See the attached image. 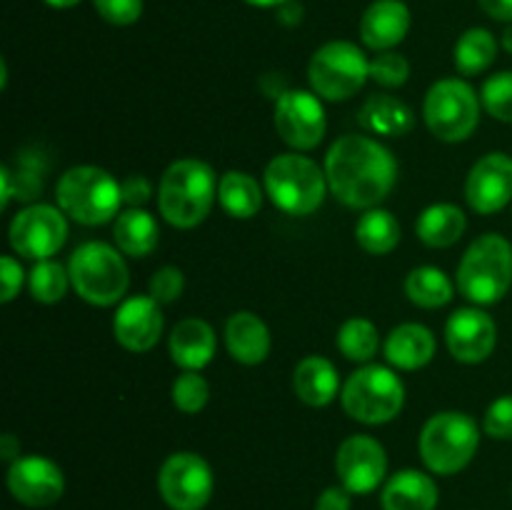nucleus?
<instances>
[{
  "mask_svg": "<svg viewBox=\"0 0 512 510\" xmlns=\"http://www.w3.org/2000/svg\"><path fill=\"white\" fill-rule=\"evenodd\" d=\"M278 20L283 25H288V28H295L303 20V5L298 0H288V3L278 8Z\"/></svg>",
  "mask_w": 512,
  "mask_h": 510,
  "instance_id": "nucleus-44",
  "label": "nucleus"
},
{
  "mask_svg": "<svg viewBox=\"0 0 512 510\" xmlns=\"http://www.w3.org/2000/svg\"><path fill=\"white\" fill-rule=\"evenodd\" d=\"M343 410L363 425H385L405 405V383L388 365L365 363L348 375L340 390Z\"/></svg>",
  "mask_w": 512,
  "mask_h": 510,
  "instance_id": "nucleus-8",
  "label": "nucleus"
},
{
  "mask_svg": "<svg viewBox=\"0 0 512 510\" xmlns=\"http://www.w3.org/2000/svg\"><path fill=\"white\" fill-rule=\"evenodd\" d=\"M73 290L90 305H120L130 288V270L118 248L103 240L78 245L68 260Z\"/></svg>",
  "mask_w": 512,
  "mask_h": 510,
  "instance_id": "nucleus-6",
  "label": "nucleus"
},
{
  "mask_svg": "<svg viewBox=\"0 0 512 510\" xmlns=\"http://www.w3.org/2000/svg\"><path fill=\"white\" fill-rule=\"evenodd\" d=\"M455 288L458 285L448 278V273L435 265H420V268H413L405 278V295L413 305L425 310L443 308L453 300Z\"/></svg>",
  "mask_w": 512,
  "mask_h": 510,
  "instance_id": "nucleus-30",
  "label": "nucleus"
},
{
  "mask_svg": "<svg viewBox=\"0 0 512 510\" xmlns=\"http://www.w3.org/2000/svg\"><path fill=\"white\" fill-rule=\"evenodd\" d=\"M498 38L488 28H468L458 38L453 50L455 70L465 78L485 73L498 58Z\"/></svg>",
  "mask_w": 512,
  "mask_h": 510,
  "instance_id": "nucleus-31",
  "label": "nucleus"
},
{
  "mask_svg": "<svg viewBox=\"0 0 512 510\" xmlns=\"http://www.w3.org/2000/svg\"><path fill=\"white\" fill-rule=\"evenodd\" d=\"M480 103L485 113L500 123H512V70L490 75L480 90Z\"/></svg>",
  "mask_w": 512,
  "mask_h": 510,
  "instance_id": "nucleus-35",
  "label": "nucleus"
},
{
  "mask_svg": "<svg viewBox=\"0 0 512 510\" xmlns=\"http://www.w3.org/2000/svg\"><path fill=\"white\" fill-rule=\"evenodd\" d=\"M120 190H123V203L128 208H143L150 200V195H153V185H150L145 175H128L120 183Z\"/></svg>",
  "mask_w": 512,
  "mask_h": 510,
  "instance_id": "nucleus-41",
  "label": "nucleus"
},
{
  "mask_svg": "<svg viewBox=\"0 0 512 510\" xmlns=\"http://www.w3.org/2000/svg\"><path fill=\"white\" fill-rule=\"evenodd\" d=\"M438 483L428 473L415 468L398 470L380 493L383 510H435L438 508Z\"/></svg>",
  "mask_w": 512,
  "mask_h": 510,
  "instance_id": "nucleus-23",
  "label": "nucleus"
},
{
  "mask_svg": "<svg viewBox=\"0 0 512 510\" xmlns=\"http://www.w3.org/2000/svg\"><path fill=\"white\" fill-rule=\"evenodd\" d=\"M0 458L13 463V460L20 458V443L13 433H5L0 435Z\"/></svg>",
  "mask_w": 512,
  "mask_h": 510,
  "instance_id": "nucleus-45",
  "label": "nucleus"
},
{
  "mask_svg": "<svg viewBox=\"0 0 512 510\" xmlns=\"http://www.w3.org/2000/svg\"><path fill=\"white\" fill-rule=\"evenodd\" d=\"M115 248L130 258H148L160 243L158 220L143 208L120 210L113 220Z\"/></svg>",
  "mask_w": 512,
  "mask_h": 510,
  "instance_id": "nucleus-26",
  "label": "nucleus"
},
{
  "mask_svg": "<svg viewBox=\"0 0 512 510\" xmlns=\"http://www.w3.org/2000/svg\"><path fill=\"white\" fill-rule=\"evenodd\" d=\"M483 430L495 440H512V395H500L488 405Z\"/></svg>",
  "mask_w": 512,
  "mask_h": 510,
  "instance_id": "nucleus-39",
  "label": "nucleus"
},
{
  "mask_svg": "<svg viewBox=\"0 0 512 510\" xmlns=\"http://www.w3.org/2000/svg\"><path fill=\"white\" fill-rule=\"evenodd\" d=\"M185 290V275L183 270L175 268V265H163L153 273L148 283V295L158 300L160 305L175 303V300L183 295Z\"/></svg>",
  "mask_w": 512,
  "mask_h": 510,
  "instance_id": "nucleus-37",
  "label": "nucleus"
},
{
  "mask_svg": "<svg viewBox=\"0 0 512 510\" xmlns=\"http://www.w3.org/2000/svg\"><path fill=\"white\" fill-rule=\"evenodd\" d=\"M468 228L463 208L453 203H433L418 215L415 220V233L418 240L428 248H450L458 243Z\"/></svg>",
  "mask_w": 512,
  "mask_h": 510,
  "instance_id": "nucleus-27",
  "label": "nucleus"
},
{
  "mask_svg": "<svg viewBox=\"0 0 512 510\" xmlns=\"http://www.w3.org/2000/svg\"><path fill=\"white\" fill-rule=\"evenodd\" d=\"M10 248L25 260H50L68 240V215L48 203H30L10 220Z\"/></svg>",
  "mask_w": 512,
  "mask_h": 510,
  "instance_id": "nucleus-12",
  "label": "nucleus"
},
{
  "mask_svg": "<svg viewBox=\"0 0 512 510\" xmlns=\"http://www.w3.org/2000/svg\"><path fill=\"white\" fill-rule=\"evenodd\" d=\"M93 8L105 23L118 25V28H128V25L138 23L143 15L145 3L143 0H93Z\"/></svg>",
  "mask_w": 512,
  "mask_h": 510,
  "instance_id": "nucleus-38",
  "label": "nucleus"
},
{
  "mask_svg": "<svg viewBox=\"0 0 512 510\" xmlns=\"http://www.w3.org/2000/svg\"><path fill=\"white\" fill-rule=\"evenodd\" d=\"M265 195L288 215H313L328 195V175L303 153L275 155L263 173Z\"/></svg>",
  "mask_w": 512,
  "mask_h": 510,
  "instance_id": "nucleus-5",
  "label": "nucleus"
},
{
  "mask_svg": "<svg viewBox=\"0 0 512 510\" xmlns=\"http://www.w3.org/2000/svg\"><path fill=\"white\" fill-rule=\"evenodd\" d=\"M170 358L183 370H203L218 350V335L203 318H185L173 328L168 340Z\"/></svg>",
  "mask_w": 512,
  "mask_h": 510,
  "instance_id": "nucleus-21",
  "label": "nucleus"
},
{
  "mask_svg": "<svg viewBox=\"0 0 512 510\" xmlns=\"http://www.w3.org/2000/svg\"><path fill=\"white\" fill-rule=\"evenodd\" d=\"M480 98L463 78H443L430 85L423 103V120L443 143H463L480 123Z\"/></svg>",
  "mask_w": 512,
  "mask_h": 510,
  "instance_id": "nucleus-10",
  "label": "nucleus"
},
{
  "mask_svg": "<svg viewBox=\"0 0 512 510\" xmlns=\"http://www.w3.org/2000/svg\"><path fill=\"white\" fill-rule=\"evenodd\" d=\"M500 45H503L505 53H510V55H512V23L505 25L503 35H500Z\"/></svg>",
  "mask_w": 512,
  "mask_h": 510,
  "instance_id": "nucleus-47",
  "label": "nucleus"
},
{
  "mask_svg": "<svg viewBox=\"0 0 512 510\" xmlns=\"http://www.w3.org/2000/svg\"><path fill=\"white\" fill-rule=\"evenodd\" d=\"M413 25V15L403 0H373L360 18V40L365 48L383 53L403 43Z\"/></svg>",
  "mask_w": 512,
  "mask_h": 510,
  "instance_id": "nucleus-19",
  "label": "nucleus"
},
{
  "mask_svg": "<svg viewBox=\"0 0 512 510\" xmlns=\"http://www.w3.org/2000/svg\"><path fill=\"white\" fill-rule=\"evenodd\" d=\"M293 390L310 408H325L338 398L340 375L338 368L323 355H308L293 370Z\"/></svg>",
  "mask_w": 512,
  "mask_h": 510,
  "instance_id": "nucleus-24",
  "label": "nucleus"
},
{
  "mask_svg": "<svg viewBox=\"0 0 512 510\" xmlns=\"http://www.w3.org/2000/svg\"><path fill=\"white\" fill-rule=\"evenodd\" d=\"M170 398H173V405L180 413L195 415L208 405L210 385L208 380L200 375V370H183V373L173 380Z\"/></svg>",
  "mask_w": 512,
  "mask_h": 510,
  "instance_id": "nucleus-34",
  "label": "nucleus"
},
{
  "mask_svg": "<svg viewBox=\"0 0 512 510\" xmlns=\"http://www.w3.org/2000/svg\"><path fill=\"white\" fill-rule=\"evenodd\" d=\"M480 10L500 23H512V0H478Z\"/></svg>",
  "mask_w": 512,
  "mask_h": 510,
  "instance_id": "nucleus-43",
  "label": "nucleus"
},
{
  "mask_svg": "<svg viewBox=\"0 0 512 510\" xmlns=\"http://www.w3.org/2000/svg\"><path fill=\"white\" fill-rule=\"evenodd\" d=\"M338 350L353 363H370L380 350V333L373 320L368 318H348L338 330Z\"/></svg>",
  "mask_w": 512,
  "mask_h": 510,
  "instance_id": "nucleus-32",
  "label": "nucleus"
},
{
  "mask_svg": "<svg viewBox=\"0 0 512 510\" xmlns=\"http://www.w3.org/2000/svg\"><path fill=\"white\" fill-rule=\"evenodd\" d=\"M438 340L428 325L400 323L388 333L383 343L385 360L398 370H420L435 358Z\"/></svg>",
  "mask_w": 512,
  "mask_h": 510,
  "instance_id": "nucleus-22",
  "label": "nucleus"
},
{
  "mask_svg": "<svg viewBox=\"0 0 512 510\" xmlns=\"http://www.w3.org/2000/svg\"><path fill=\"white\" fill-rule=\"evenodd\" d=\"M403 238L400 220L385 208L363 210L360 220L355 223V240L360 248L370 255H388L393 253Z\"/></svg>",
  "mask_w": 512,
  "mask_h": 510,
  "instance_id": "nucleus-29",
  "label": "nucleus"
},
{
  "mask_svg": "<svg viewBox=\"0 0 512 510\" xmlns=\"http://www.w3.org/2000/svg\"><path fill=\"white\" fill-rule=\"evenodd\" d=\"M218 175L205 160L180 158L165 168L158 185V210L173 228L190 230L203 223L218 200Z\"/></svg>",
  "mask_w": 512,
  "mask_h": 510,
  "instance_id": "nucleus-2",
  "label": "nucleus"
},
{
  "mask_svg": "<svg viewBox=\"0 0 512 510\" xmlns=\"http://www.w3.org/2000/svg\"><path fill=\"white\" fill-rule=\"evenodd\" d=\"M55 200L58 208L75 223L105 225L118 218L123 190L120 183L98 165H73L60 175L55 185Z\"/></svg>",
  "mask_w": 512,
  "mask_h": 510,
  "instance_id": "nucleus-4",
  "label": "nucleus"
},
{
  "mask_svg": "<svg viewBox=\"0 0 512 510\" xmlns=\"http://www.w3.org/2000/svg\"><path fill=\"white\" fill-rule=\"evenodd\" d=\"M335 473L340 485L353 495H368L383 485L388 473V453L373 435H350L335 453Z\"/></svg>",
  "mask_w": 512,
  "mask_h": 510,
  "instance_id": "nucleus-14",
  "label": "nucleus"
},
{
  "mask_svg": "<svg viewBox=\"0 0 512 510\" xmlns=\"http://www.w3.org/2000/svg\"><path fill=\"white\" fill-rule=\"evenodd\" d=\"M5 480L10 495L28 508H50L65 493L63 470L45 455H20L10 463Z\"/></svg>",
  "mask_w": 512,
  "mask_h": 510,
  "instance_id": "nucleus-15",
  "label": "nucleus"
},
{
  "mask_svg": "<svg viewBox=\"0 0 512 510\" xmlns=\"http://www.w3.org/2000/svg\"><path fill=\"white\" fill-rule=\"evenodd\" d=\"M223 338L230 358L240 365L265 363L270 348H273V338H270L265 320L250 310H238V313L230 315Z\"/></svg>",
  "mask_w": 512,
  "mask_h": 510,
  "instance_id": "nucleus-20",
  "label": "nucleus"
},
{
  "mask_svg": "<svg viewBox=\"0 0 512 510\" xmlns=\"http://www.w3.org/2000/svg\"><path fill=\"white\" fill-rule=\"evenodd\" d=\"M248 5H255V8H275L278 10L280 5H285L288 0H245Z\"/></svg>",
  "mask_w": 512,
  "mask_h": 510,
  "instance_id": "nucleus-46",
  "label": "nucleus"
},
{
  "mask_svg": "<svg viewBox=\"0 0 512 510\" xmlns=\"http://www.w3.org/2000/svg\"><path fill=\"white\" fill-rule=\"evenodd\" d=\"M353 508V493L343 485H330L315 500V510H350Z\"/></svg>",
  "mask_w": 512,
  "mask_h": 510,
  "instance_id": "nucleus-42",
  "label": "nucleus"
},
{
  "mask_svg": "<svg viewBox=\"0 0 512 510\" xmlns=\"http://www.w3.org/2000/svg\"><path fill=\"white\" fill-rule=\"evenodd\" d=\"M215 490V475L208 460L190 450L165 458L158 470V493L170 510H203Z\"/></svg>",
  "mask_w": 512,
  "mask_h": 510,
  "instance_id": "nucleus-11",
  "label": "nucleus"
},
{
  "mask_svg": "<svg viewBox=\"0 0 512 510\" xmlns=\"http://www.w3.org/2000/svg\"><path fill=\"white\" fill-rule=\"evenodd\" d=\"M308 80L313 93L323 100H350L370 80V58L350 40H330L310 58Z\"/></svg>",
  "mask_w": 512,
  "mask_h": 510,
  "instance_id": "nucleus-9",
  "label": "nucleus"
},
{
  "mask_svg": "<svg viewBox=\"0 0 512 510\" xmlns=\"http://www.w3.org/2000/svg\"><path fill=\"white\" fill-rule=\"evenodd\" d=\"M273 120L283 143L290 145L295 153H308L318 148L328 130L323 98L313 90L288 88L280 93L275 98Z\"/></svg>",
  "mask_w": 512,
  "mask_h": 510,
  "instance_id": "nucleus-13",
  "label": "nucleus"
},
{
  "mask_svg": "<svg viewBox=\"0 0 512 510\" xmlns=\"http://www.w3.org/2000/svg\"><path fill=\"white\" fill-rule=\"evenodd\" d=\"M325 175L335 200L353 210L378 208L395 188L398 160L380 140L348 133L330 145Z\"/></svg>",
  "mask_w": 512,
  "mask_h": 510,
  "instance_id": "nucleus-1",
  "label": "nucleus"
},
{
  "mask_svg": "<svg viewBox=\"0 0 512 510\" xmlns=\"http://www.w3.org/2000/svg\"><path fill=\"white\" fill-rule=\"evenodd\" d=\"M163 310L150 295H130L113 315V335L120 348L130 353H148L163 335Z\"/></svg>",
  "mask_w": 512,
  "mask_h": 510,
  "instance_id": "nucleus-18",
  "label": "nucleus"
},
{
  "mask_svg": "<svg viewBox=\"0 0 512 510\" xmlns=\"http://www.w3.org/2000/svg\"><path fill=\"white\" fill-rule=\"evenodd\" d=\"M28 288L33 300L43 305H55L65 298L68 288H73L70 283L68 265L58 263V260H40L33 265L28 275Z\"/></svg>",
  "mask_w": 512,
  "mask_h": 510,
  "instance_id": "nucleus-33",
  "label": "nucleus"
},
{
  "mask_svg": "<svg viewBox=\"0 0 512 510\" xmlns=\"http://www.w3.org/2000/svg\"><path fill=\"white\" fill-rule=\"evenodd\" d=\"M23 280V265H20L13 255H3V258H0V283H3V295H0V300H3V303H10V300L18 298L20 288H23Z\"/></svg>",
  "mask_w": 512,
  "mask_h": 510,
  "instance_id": "nucleus-40",
  "label": "nucleus"
},
{
  "mask_svg": "<svg viewBox=\"0 0 512 510\" xmlns=\"http://www.w3.org/2000/svg\"><path fill=\"white\" fill-rule=\"evenodd\" d=\"M420 458L435 475H455L473 463L480 448V425L473 415L443 410L430 415L420 430Z\"/></svg>",
  "mask_w": 512,
  "mask_h": 510,
  "instance_id": "nucleus-7",
  "label": "nucleus"
},
{
  "mask_svg": "<svg viewBox=\"0 0 512 510\" xmlns=\"http://www.w3.org/2000/svg\"><path fill=\"white\" fill-rule=\"evenodd\" d=\"M465 200L480 215H493L512 203V158L508 153H488L470 168Z\"/></svg>",
  "mask_w": 512,
  "mask_h": 510,
  "instance_id": "nucleus-17",
  "label": "nucleus"
},
{
  "mask_svg": "<svg viewBox=\"0 0 512 510\" xmlns=\"http://www.w3.org/2000/svg\"><path fill=\"white\" fill-rule=\"evenodd\" d=\"M265 188H260L258 180L243 170H228L223 173L218 185V203L230 218L250 220L263 208Z\"/></svg>",
  "mask_w": 512,
  "mask_h": 510,
  "instance_id": "nucleus-28",
  "label": "nucleus"
},
{
  "mask_svg": "<svg viewBox=\"0 0 512 510\" xmlns=\"http://www.w3.org/2000/svg\"><path fill=\"white\" fill-rule=\"evenodd\" d=\"M410 78V63L395 50H383L370 58V80L383 88H403Z\"/></svg>",
  "mask_w": 512,
  "mask_h": 510,
  "instance_id": "nucleus-36",
  "label": "nucleus"
},
{
  "mask_svg": "<svg viewBox=\"0 0 512 510\" xmlns=\"http://www.w3.org/2000/svg\"><path fill=\"white\" fill-rule=\"evenodd\" d=\"M358 120L363 130L380 138H403L415 128L413 108L395 95H370L360 108Z\"/></svg>",
  "mask_w": 512,
  "mask_h": 510,
  "instance_id": "nucleus-25",
  "label": "nucleus"
},
{
  "mask_svg": "<svg viewBox=\"0 0 512 510\" xmlns=\"http://www.w3.org/2000/svg\"><path fill=\"white\" fill-rule=\"evenodd\" d=\"M460 295L473 305H493L512 285V245L498 233H485L468 245L455 275Z\"/></svg>",
  "mask_w": 512,
  "mask_h": 510,
  "instance_id": "nucleus-3",
  "label": "nucleus"
},
{
  "mask_svg": "<svg viewBox=\"0 0 512 510\" xmlns=\"http://www.w3.org/2000/svg\"><path fill=\"white\" fill-rule=\"evenodd\" d=\"M445 345L458 363H485L498 345V325L478 305L460 308L445 323Z\"/></svg>",
  "mask_w": 512,
  "mask_h": 510,
  "instance_id": "nucleus-16",
  "label": "nucleus"
},
{
  "mask_svg": "<svg viewBox=\"0 0 512 510\" xmlns=\"http://www.w3.org/2000/svg\"><path fill=\"white\" fill-rule=\"evenodd\" d=\"M45 3L55 10H70L75 8V5H80V0H45Z\"/></svg>",
  "mask_w": 512,
  "mask_h": 510,
  "instance_id": "nucleus-48",
  "label": "nucleus"
}]
</instances>
